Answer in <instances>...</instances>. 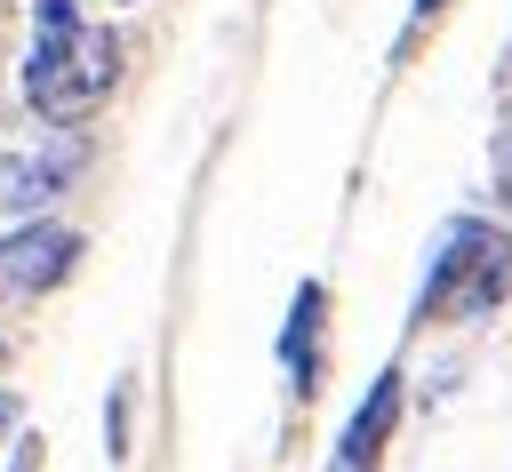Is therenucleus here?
<instances>
[{"mask_svg": "<svg viewBox=\"0 0 512 472\" xmlns=\"http://www.w3.org/2000/svg\"><path fill=\"white\" fill-rule=\"evenodd\" d=\"M8 472H32V456H16V464H8Z\"/></svg>", "mask_w": 512, "mask_h": 472, "instance_id": "obj_8", "label": "nucleus"}, {"mask_svg": "<svg viewBox=\"0 0 512 472\" xmlns=\"http://www.w3.org/2000/svg\"><path fill=\"white\" fill-rule=\"evenodd\" d=\"M392 416H400V376H376V392H368V408L344 424V456H336V472H376V456H384V432H392Z\"/></svg>", "mask_w": 512, "mask_h": 472, "instance_id": "obj_5", "label": "nucleus"}, {"mask_svg": "<svg viewBox=\"0 0 512 472\" xmlns=\"http://www.w3.org/2000/svg\"><path fill=\"white\" fill-rule=\"evenodd\" d=\"M312 320H320V288L304 280V288H296V312H288V360H296V384H312Z\"/></svg>", "mask_w": 512, "mask_h": 472, "instance_id": "obj_6", "label": "nucleus"}, {"mask_svg": "<svg viewBox=\"0 0 512 472\" xmlns=\"http://www.w3.org/2000/svg\"><path fill=\"white\" fill-rule=\"evenodd\" d=\"M512 296V232L488 224V216H464L440 232V256L416 288V320H440V328H464V320H488L496 304Z\"/></svg>", "mask_w": 512, "mask_h": 472, "instance_id": "obj_2", "label": "nucleus"}, {"mask_svg": "<svg viewBox=\"0 0 512 472\" xmlns=\"http://www.w3.org/2000/svg\"><path fill=\"white\" fill-rule=\"evenodd\" d=\"M72 168H80V144H72V136H56L48 152H0V208H40V200H56V192L72 184Z\"/></svg>", "mask_w": 512, "mask_h": 472, "instance_id": "obj_3", "label": "nucleus"}, {"mask_svg": "<svg viewBox=\"0 0 512 472\" xmlns=\"http://www.w3.org/2000/svg\"><path fill=\"white\" fill-rule=\"evenodd\" d=\"M80 256V232L64 224H24L16 240H0V264H8V288H56Z\"/></svg>", "mask_w": 512, "mask_h": 472, "instance_id": "obj_4", "label": "nucleus"}, {"mask_svg": "<svg viewBox=\"0 0 512 472\" xmlns=\"http://www.w3.org/2000/svg\"><path fill=\"white\" fill-rule=\"evenodd\" d=\"M0 288H8V264H0Z\"/></svg>", "mask_w": 512, "mask_h": 472, "instance_id": "obj_10", "label": "nucleus"}, {"mask_svg": "<svg viewBox=\"0 0 512 472\" xmlns=\"http://www.w3.org/2000/svg\"><path fill=\"white\" fill-rule=\"evenodd\" d=\"M496 184H504V200H512V136L496 144Z\"/></svg>", "mask_w": 512, "mask_h": 472, "instance_id": "obj_7", "label": "nucleus"}, {"mask_svg": "<svg viewBox=\"0 0 512 472\" xmlns=\"http://www.w3.org/2000/svg\"><path fill=\"white\" fill-rule=\"evenodd\" d=\"M416 8H440V0H416Z\"/></svg>", "mask_w": 512, "mask_h": 472, "instance_id": "obj_9", "label": "nucleus"}, {"mask_svg": "<svg viewBox=\"0 0 512 472\" xmlns=\"http://www.w3.org/2000/svg\"><path fill=\"white\" fill-rule=\"evenodd\" d=\"M120 40L80 24V0H40L32 24V56H24V104L40 120H80L104 88H112Z\"/></svg>", "mask_w": 512, "mask_h": 472, "instance_id": "obj_1", "label": "nucleus"}]
</instances>
